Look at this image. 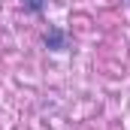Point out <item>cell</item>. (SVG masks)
<instances>
[{"mask_svg":"<svg viewBox=\"0 0 130 130\" xmlns=\"http://www.w3.org/2000/svg\"><path fill=\"white\" fill-rule=\"evenodd\" d=\"M45 45H48L52 52H64V48H67V33L61 30V27H48V33H45Z\"/></svg>","mask_w":130,"mask_h":130,"instance_id":"cell-1","label":"cell"},{"mask_svg":"<svg viewBox=\"0 0 130 130\" xmlns=\"http://www.w3.org/2000/svg\"><path fill=\"white\" fill-rule=\"evenodd\" d=\"M45 3H48V0H21V6H24L27 12H42Z\"/></svg>","mask_w":130,"mask_h":130,"instance_id":"cell-2","label":"cell"}]
</instances>
